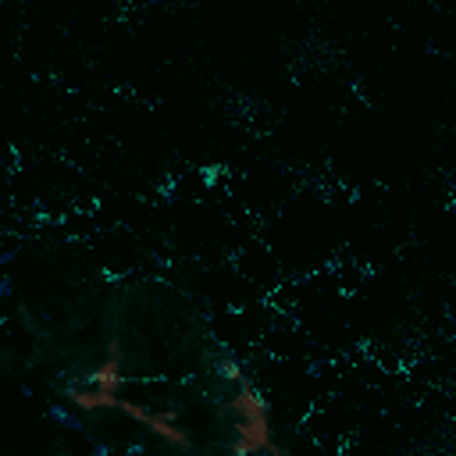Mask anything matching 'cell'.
I'll return each mask as SVG.
<instances>
[{"label":"cell","mask_w":456,"mask_h":456,"mask_svg":"<svg viewBox=\"0 0 456 456\" xmlns=\"http://www.w3.org/2000/svg\"><path fill=\"white\" fill-rule=\"evenodd\" d=\"M224 417L232 420V442H228L232 456H256V452L285 456V449L274 442L271 403L253 388L249 378L232 385V392L224 399Z\"/></svg>","instance_id":"cell-1"},{"label":"cell","mask_w":456,"mask_h":456,"mask_svg":"<svg viewBox=\"0 0 456 456\" xmlns=\"http://www.w3.org/2000/svg\"><path fill=\"white\" fill-rule=\"evenodd\" d=\"M118 413H125V417L135 420L142 431L157 435L160 442H167V445H175V449H192V435L182 428V420H178L175 410H153V406L121 399V403H118Z\"/></svg>","instance_id":"cell-2"},{"label":"cell","mask_w":456,"mask_h":456,"mask_svg":"<svg viewBox=\"0 0 456 456\" xmlns=\"http://www.w3.org/2000/svg\"><path fill=\"white\" fill-rule=\"evenodd\" d=\"M89 385L100 388V392H114V395H121V388H125V360H121V346H118V342L107 349L103 363L93 367Z\"/></svg>","instance_id":"cell-3"},{"label":"cell","mask_w":456,"mask_h":456,"mask_svg":"<svg viewBox=\"0 0 456 456\" xmlns=\"http://www.w3.org/2000/svg\"><path fill=\"white\" fill-rule=\"evenodd\" d=\"M217 374H221V381L224 385H235V381H242L246 378V370L239 367V360H232V356H224L221 363H217Z\"/></svg>","instance_id":"cell-4"}]
</instances>
